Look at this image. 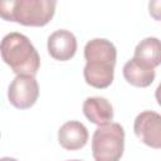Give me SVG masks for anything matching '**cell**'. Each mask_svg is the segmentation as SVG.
Instances as JSON below:
<instances>
[{"label":"cell","mask_w":161,"mask_h":161,"mask_svg":"<svg viewBox=\"0 0 161 161\" xmlns=\"http://www.w3.org/2000/svg\"><path fill=\"white\" fill-rule=\"evenodd\" d=\"M3 60L16 75H35L40 67V57L29 38L21 33L6 34L0 42Z\"/></svg>","instance_id":"1"},{"label":"cell","mask_w":161,"mask_h":161,"mask_svg":"<svg viewBox=\"0 0 161 161\" xmlns=\"http://www.w3.org/2000/svg\"><path fill=\"white\" fill-rule=\"evenodd\" d=\"M53 0H0V18L24 26H44L54 16Z\"/></svg>","instance_id":"2"},{"label":"cell","mask_w":161,"mask_h":161,"mask_svg":"<svg viewBox=\"0 0 161 161\" xmlns=\"http://www.w3.org/2000/svg\"><path fill=\"white\" fill-rule=\"evenodd\" d=\"M125 150V130L119 123L111 122L98 126L92 137L94 161H119Z\"/></svg>","instance_id":"3"},{"label":"cell","mask_w":161,"mask_h":161,"mask_svg":"<svg viewBox=\"0 0 161 161\" xmlns=\"http://www.w3.org/2000/svg\"><path fill=\"white\" fill-rule=\"evenodd\" d=\"M39 97V84L34 75H16L8 88V99L18 109H28Z\"/></svg>","instance_id":"4"},{"label":"cell","mask_w":161,"mask_h":161,"mask_svg":"<svg viewBox=\"0 0 161 161\" xmlns=\"http://www.w3.org/2000/svg\"><path fill=\"white\" fill-rule=\"evenodd\" d=\"M133 132L148 147H161V116L155 111H143L135 118Z\"/></svg>","instance_id":"5"},{"label":"cell","mask_w":161,"mask_h":161,"mask_svg":"<svg viewBox=\"0 0 161 161\" xmlns=\"http://www.w3.org/2000/svg\"><path fill=\"white\" fill-rule=\"evenodd\" d=\"M47 48L52 58L65 62L72 59L77 52V38L72 31L59 29L49 35Z\"/></svg>","instance_id":"6"},{"label":"cell","mask_w":161,"mask_h":161,"mask_svg":"<svg viewBox=\"0 0 161 161\" xmlns=\"http://www.w3.org/2000/svg\"><path fill=\"white\" fill-rule=\"evenodd\" d=\"M88 130L79 121H68L60 126L58 131L59 145L68 151L80 150L87 145L88 141Z\"/></svg>","instance_id":"7"},{"label":"cell","mask_w":161,"mask_h":161,"mask_svg":"<svg viewBox=\"0 0 161 161\" xmlns=\"http://www.w3.org/2000/svg\"><path fill=\"white\" fill-rule=\"evenodd\" d=\"M83 75L88 86L97 89H104L113 82L114 65L103 62H87L83 69Z\"/></svg>","instance_id":"8"},{"label":"cell","mask_w":161,"mask_h":161,"mask_svg":"<svg viewBox=\"0 0 161 161\" xmlns=\"http://www.w3.org/2000/svg\"><path fill=\"white\" fill-rule=\"evenodd\" d=\"M83 113L97 126H104L113 119V107L104 97H88L83 102Z\"/></svg>","instance_id":"9"},{"label":"cell","mask_w":161,"mask_h":161,"mask_svg":"<svg viewBox=\"0 0 161 161\" xmlns=\"http://www.w3.org/2000/svg\"><path fill=\"white\" fill-rule=\"evenodd\" d=\"M132 59L150 69L158 67L161 63V47L158 38L148 36L141 40L135 48Z\"/></svg>","instance_id":"10"},{"label":"cell","mask_w":161,"mask_h":161,"mask_svg":"<svg viewBox=\"0 0 161 161\" xmlns=\"http://www.w3.org/2000/svg\"><path fill=\"white\" fill-rule=\"evenodd\" d=\"M84 58L86 62H103L116 65L117 50L112 42L103 38H96L86 44Z\"/></svg>","instance_id":"11"},{"label":"cell","mask_w":161,"mask_h":161,"mask_svg":"<svg viewBox=\"0 0 161 161\" xmlns=\"http://www.w3.org/2000/svg\"><path fill=\"white\" fill-rule=\"evenodd\" d=\"M123 77L131 86L138 87V88H146L151 86L155 80L156 73L155 69L146 68L137 63L135 59H130L123 65Z\"/></svg>","instance_id":"12"},{"label":"cell","mask_w":161,"mask_h":161,"mask_svg":"<svg viewBox=\"0 0 161 161\" xmlns=\"http://www.w3.org/2000/svg\"><path fill=\"white\" fill-rule=\"evenodd\" d=\"M0 161H18L16 158H13V157H1Z\"/></svg>","instance_id":"13"},{"label":"cell","mask_w":161,"mask_h":161,"mask_svg":"<svg viewBox=\"0 0 161 161\" xmlns=\"http://www.w3.org/2000/svg\"><path fill=\"white\" fill-rule=\"evenodd\" d=\"M68 161H82V160H68Z\"/></svg>","instance_id":"14"}]
</instances>
